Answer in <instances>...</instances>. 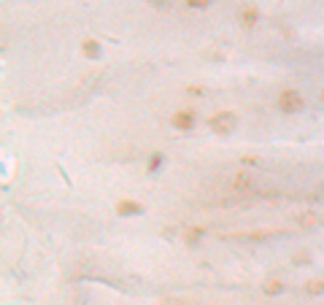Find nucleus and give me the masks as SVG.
<instances>
[]
</instances>
